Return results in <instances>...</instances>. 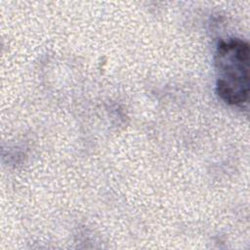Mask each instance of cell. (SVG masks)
Masks as SVG:
<instances>
[{
	"mask_svg": "<svg viewBox=\"0 0 250 250\" xmlns=\"http://www.w3.org/2000/svg\"><path fill=\"white\" fill-rule=\"evenodd\" d=\"M249 45L239 38L219 43L214 62L216 91L228 104L245 107L249 98Z\"/></svg>",
	"mask_w": 250,
	"mask_h": 250,
	"instance_id": "obj_1",
	"label": "cell"
}]
</instances>
